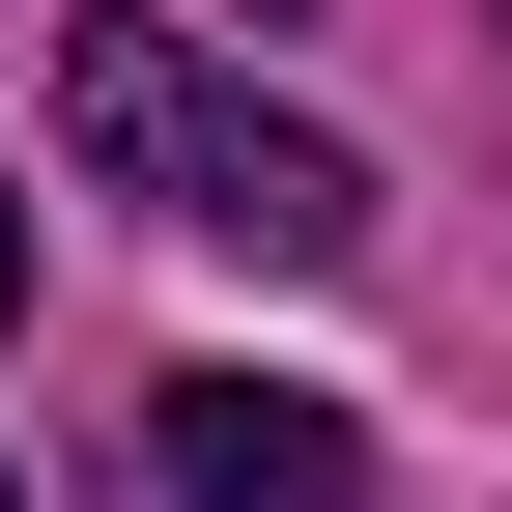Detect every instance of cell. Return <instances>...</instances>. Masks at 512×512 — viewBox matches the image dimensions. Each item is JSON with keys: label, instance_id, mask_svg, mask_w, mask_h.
<instances>
[{"label": "cell", "instance_id": "1", "mask_svg": "<svg viewBox=\"0 0 512 512\" xmlns=\"http://www.w3.org/2000/svg\"><path fill=\"white\" fill-rule=\"evenodd\" d=\"M57 114H86V171H143L200 256H285V285H313V256H370V171L313 143V114H228L171 29H86V57H57Z\"/></svg>", "mask_w": 512, "mask_h": 512}, {"label": "cell", "instance_id": "2", "mask_svg": "<svg viewBox=\"0 0 512 512\" xmlns=\"http://www.w3.org/2000/svg\"><path fill=\"white\" fill-rule=\"evenodd\" d=\"M143 456H171V512H370V427L313 399V370H171Z\"/></svg>", "mask_w": 512, "mask_h": 512}, {"label": "cell", "instance_id": "3", "mask_svg": "<svg viewBox=\"0 0 512 512\" xmlns=\"http://www.w3.org/2000/svg\"><path fill=\"white\" fill-rule=\"evenodd\" d=\"M0 313H29V200H0Z\"/></svg>", "mask_w": 512, "mask_h": 512}]
</instances>
